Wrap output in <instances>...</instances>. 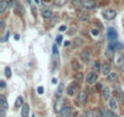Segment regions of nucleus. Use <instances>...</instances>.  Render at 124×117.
I'll return each mask as SVG.
<instances>
[{
	"instance_id": "1",
	"label": "nucleus",
	"mask_w": 124,
	"mask_h": 117,
	"mask_svg": "<svg viewBox=\"0 0 124 117\" xmlns=\"http://www.w3.org/2000/svg\"><path fill=\"white\" fill-rule=\"evenodd\" d=\"M102 16H103L106 20H113V18L117 16V12H116V10H113V9H107V10H103Z\"/></svg>"
},
{
	"instance_id": "2",
	"label": "nucleus",
	"mask_w": 124,
	"mask_h": 117,
	"mask_svg": "<svg viewBox=\"0 0 124 117\" xmlns=\"http://www.w3.org/2000/svg\"><path fill=\"white\" fill-rule=\"evenodd\" d=\"M71 112H72V109L71 106H62V109L60 110V116L61 117H71Z\"/></svg>"
},
{
	"instance_id": "3",
	"label": "nucleus",
	"mask_w": 124,
	"mask_h": 117,
	"mask_svg": "<svg viewBox=\"0 0 124 117\" xmlns=\"http://www.w3.org/2000/svg\"><path fill=\"white\" fill-rule=\"evenodd\" d=\"M97 72H90L89 75H88V77H86V83L88 84H94V83H96L97 82Z\"/></svg>"
},
{
	"instance_id": "4",
	"label": "nucleus",
	"mask_w": 124,
	"mask_h": 117,
	"mask_svg": "<svg viewBox=\"0 0 124 117\" xmlns=\"http://www.w3.org/2000/svg\"><path fill=\"white\" fill-rule=\"evenodd\" d=\"M77 90H78V83L73 82V83H71V84H70V87L67 88V95L73 96V95L77 93Z\"/></svg>"
},
{
	"instance_id": "5",
	"label": "nucleus",
	"mask_w": 124,
	"mask_h": 117,
	"mask_svg": "<svg viewBox=\"0 0 124 117\" xmlns=\"http://www.w3.org/2000/svg\"><path fill=\"white\" fill-rule=\"evenodd\" d=\"M80 58H82L83 61L88 62L90 58H91V50L90 49H84L82 51V54H80Z\"/></svg>"
},
{
	"instance_id": "6",
	"label": "nucleus",
	"mask_w": 124,
	"mask_h": 117,
	"mask_svg": "<svg viewBox=\"0 0 124 117\" xmlns=\"http://www.w3.org/2000/svg\"><path fill=\"white\" fill-rule=\"evenodd\" d=\"M0 102H1V117H4L5 116V111L8 110V101H6V99H5V96L4 95H0Z\"/></svg>"
},
{
	"instance_id": "7",
	"label": "nucleus",
	"mask_w": 124,
	"mask_h": 117,
	"mask_svg": "<svg viewBox=\"0 0 124 117\" xmlns=\"http://www.w3.org/2000/svg\"><path fill=\"white\" fill-rule=\"evenodd\" d=\"M117 37H118V34H117V32H116L113 28H108V29H107V38H108L109 42L117 40Z\"/></svg>"
},
{
	"instance_id": "8",
	"label": "nucleus",
	"mask_w": 124,
	"mask_h": 117,
	"mask_svg": "<svg viewBox=\"0 0 124 117\" xmlns=\"http://www.w3.org/2000/svg\"><path fill=\"white\" fill-rule=\"evenodd\" d=\"M108 104H109V107H111L112 111H117V109H118V100H117V98L111 96L109 100H108Z\"/></svg>"
},
{
	"instance_id": "9",
	"label": "nucleus",
	"mask_w": 124,
	"mask_h": 117,
	"mask_svg": "<svg viewBox=\"0 0 124 117\" xmlns=\"http://www.w3.org/2000/svg\"><path fill=\"white\" fill-rule=\"evenodd\" d=\"M114 62H116V65H117L118 67H122V66H123V64H124V56H123L120 52H118V54L114 56Z\"/></svg>"
},
{
	"instance_id": "10",
	"label": "nucleus",
	"mask_w": 124,
	"mask_h": 117,
	"mask_svg": "<svg viewBox=\"0 0 124 117\" xmlns=\"http://www.w3.org/2000/svg\"><path fill=\"white\" fill-rule=\"evenodd\" d=\"M82 6H83L84 9L90 10V9H94V8L96 6V4L93 1V0H83V1H82Z\"/></svg>"
},
{
	"instance_id": "11",
	"label": "nucleus",
	"mask_w": 124,
	"mask_h": 117,
	"mask_svg": "<svg viewBox=\"0 0 124 117\" xmlns=\"http://www.w3.org/2000/svg\"><path fill=\"white\" fill-rule=\"evenodd\" d=\"M113 88H114V92H116V94L118 95V99H119L122 102H124V93H123V90L120 89V87H119L118 84H116Z\"/></svg>"
},
{
	"instance_id": "12",
	"label": "nucleus",
	"mask_w": 124,
	"mask_h": 117,
	"mask_svg": "<svg viewBox=\"0 0 124 117\" xmlns=\"http://www.w3.org/2000/svg\"><path fill=\"white\" fill-rule=\"evenodd\" d=\"M101 72H102L103 76H108V75L111 73V65L107 64V62H105V64L101 66Z\"/></svg>"
},
{
	"instance_id": "13",
	"label": "nucleus",
	"mask_w": 124,
	"mask_h": 117,
	"mask_svg": "<svg viewBox=\"0 0 124 117\" xmlns=\"http://www.w3.org/2000/svg\"><path fill=\"white\" fill-rule=\"evenodd\" d=\"M41 15H43V17H44V18L50 20V18H51V16H52V11H51L49 8H44V9L41 10Z\"/></svg>"
},
{
	"instance_id": "14",
	"label": "nucleus",
	"mask_w": 124,
	"mask_h": 117,
	"mask_svg": "<svg viewBox=\"0 0 124 117\" xmlns=\"http://www.w3.org/2000/svg\"><path fill=\"white\" fill-rule=\"evenodd\" d=\"M102 98L105 100H109V98H111V88L106 87V88L102 89Z\"/></svg>"
},
{
	"instance_id": "15",
	"label": "nucleus",
	"mask_w": 124,
	"mask_h": 117,
	"mask_svg": "<svg viewBox=\"0 0 124 117\" xmlns=\"http://www.w3.org/2000/svg\"><path fill=\"white\" fill-rule=\"evenodd\" d=\"M21 115H22V117H28V116H29V105H28V104H24V105L22 106Z\"/></svg>"
},
{
	"instance_id": "16",
	"label": "nucleus",
	"mask_w": 124,
	"mask_h": 117,
	"mask_svg": "<svg viewBox=\"0 0 124 117\" xmlns=\"http://www.w3.org/2000/svg\"><path fill=\"white\" fill-rule=\"evenodd\" d=\"M8 8H9L8 1H6V0H1V3H0V12L4 14V12L8 10Z\"/></svg>"
},
{
	"instance_id": "17",
	"label": "nucleus",
	"mask_w": 124,
	"mask_h": 117,
	"mask_svg": "<svg viewBox=\"0 0 124 117\" xmlns=\"http://www.w3.org/2000/svg\"><path fill=\"white\" fill-rule=\"evenodd\" d=\"M71 65H72V68H73L74 71H78V70L80 68V64H79V61L77 60V58H73Z\"/></svg>"
},
{
	"instance_id": "18",
	"label": "nucleus",
	"mask_w": 124,
	"mask_h": 117,
	"mask_svg": "<svg viewBox=\"0 0 124 117\" xmlns=\"http://www.w3.org/2000/svg\"><path fill=\"white\" fill-rule=\"evenodd\" d=\"M109 49H112V50H114V49H117V50H122L124 46L122 45V44H119V43H114V44H109V46H108Z\"/></svg>"
},
{
	"instance_id": "19",
	"label": "nucleus",
	"mask_w": 124,
	"mask_h": 117,
	"mask_svg": "<svg viewBox=\"0 0 124 117\" xmlns=\"http://www.w3.org/2000/svg\"><path fill=\"white\" fill-rule=\"evenodd\" d=\"M86 100H88V98H86V93H85V92H80V94H79V101H80L82 104H85Z\"/></svg>"
},
{
	"instance_id": "20",
	"label": "nucleus",
	"mask_w": 124,
	"mask_h": 117,
	"mask_svg": "<svg viewBox=\"0 0 124 117\" xmlns=\"http://www.w3.org/2000/svg\"><path fill=\"white\" fill-rule=\"evenodd\" d=\"M23 105H24V104H23V98H22V96H18L17 100H16V102H15V107L18 109V107H21V106H23Z\"/></svg>"
},
{
	"instance_id": "21",
	"label": "nucleus",
	"mask_w": 124,
	"mask_h": 117,
	"mask_svg": "<svg viewBox=\"0 0 124 117\" xmlns=\"http://www.w3.org/2000/svg\"><path fill=\"white\" fill-rule=\"evenodd\" d=\"M117 78H118V76H117V73H114V72H111V73L107 76V79H108L109 82H114Z\"/></svg>"
},
{
	"instance_id": "22",
	"label": "nucleus",
	"mask_w": 124,
	"mask_h": 117,
	"mask_svg": "<svg viewBox=\"0 0 124 117\" xmlns=\"http://www.w3.org/2000/svg\"><path fill=\"white\" fill-rule=\"evenodd\" d=\"M105 55H106V57L107 58H109V60H112V58H114V56H113V51H112V49H107L106 50V52H105Z\"/></svg>"
},
{
	"instance_id": "23",
	"label": "nucleus",
	"mask_w": 124,
	"mask_h": 117,
	"mask_svg": "<svg viewBox=\"0 0 124 117\" xmlns=\"http://www.w3.org/2000/svg\"><path fill=\"white\" fill-rule=\"evenodd\" d=\"M63 88H65V87H63V84H62V83H60V84H58V88H57V92H56V94H57V96H58V98L61 96L62 92H63Z\"/></svg>"
},
{
	"instance_id": "24",
	"label": "nucleus",
	"mask_w": 124,
	"mask_h": 117,
	"mask_svg": "<svg viewBox=\"0 0 124 117\" xmlns=\"http://www.w3.org/2000/svg\"><path fill=\"white\" fill-rule=\"evenodd\" d=\"M100 70H101L100 64H99L97 61H95V62H94V65H93V71H94V72H99Z\"/></svg>"
},
{
	"instance_id": "25",
	"label": "nucleus",
	"mask_w": 124,
	"mask_h": 117,
	"mask_svg": "<svg viewBox=\"0 0 124 117\" xmlns=\"http://www.w3.org/2000/svg\"><path fill=\"white\" fill-rule=\"evenodd\" d=\"M67 3V0H55V5L56 6H63Z\"/></svg>"
},
{
	"instance_id": "26",
	"label": "nucleus",
	"mask_w": 124,
	"mask_h": 117,
	"mask_svg": "<svg viewBox=\"0 0 124 117\" xmlns=\"http://www.w3.org/2000/svg\"><path fill=\"white\" fill-rule=\"evenodd\" d=\"M11 75H12L11 68H10V67H6V68H5V76H6V78H11Z\"/></svg>"
},
{
	"instance_id": "27",
	"label": "nucleus",
	"mask_w": 124,
	"mask_h": 117,
	"mask_svg": "<svg viewBox=\"0 0 124 117\" xmlns=\"http://www.w3.org/2000/svg\"><path fill=\"white\" fill-rule=\"evenodd\" d=\"M107 117H118V116H117L112 110H108V111H107Z\"/></svg>"
},
{
	"instance_id": "28",
	"label": "nucleus",
	"mask_w": 124,
	"mask_h": 117,
	"mask_svg": "<svg viewBox=\"0 0 124 117\" xmlns=\"http://www.w3.org/2000/svg\"><path fill=\"white\" fill-rule=\"evenodd\" d=\"M62 39H63V38H62V35H57V38H56V44H61L62 43Z\"/></svg>"
},
{
	"instance_id": "29",
	"label": "nucleus",
	"mask_w": 124,
	"mask_h": 117,
	"mask_svg": "<svg viewBox=\"0 0 124 117\" xmlns=\"http://www.w3.org/2000/svg\"><path fill=\"white\" fill-rule=\"evenodd\" d=\"M0 29H1V31L5 29V21H4V20L0 21Z\"/></svg>"
},
{
	"instance_id": "30",
	"label": "nucleus",
	"mask_w": 124,
	"mask_h": 117,
	"mask_svg": "<svg viewBox=\"0 0 124 117\" xmlns=\"http://www.w3.org/2000/svg\"><path fill=\"white\" fill-rule=\"evenodd\" d=\"M76 78H77V81H78V82H79V83H80V82H82V81H83V75H82V73H78V75H77V77H76Z\"/></svg>"
},
{
	"instance_id": "31",
	"label": "nucleus",
	"mask_w": 124,
	"mask_h": 117,
	"mask_svg": "<svg viewBox=\"0 0 124 117\" xmlns=\"http://www.w3.org/2000/svg\"><path fill=\"white\" fill-rule=\"evenodd\" d=\"M80 44H82V40H79V39H76V40H74V48L79 46Z\"/></svg>"
},
{
	"instance_id": "32",
	"label": "nucleus",
	"mask_w": 124,
	"mask_h": 117,
	"mask_svg": "<svg viewBox=\"0 0 124 117\" xmlns=\"http://www.w3.org/2000/svg\"><path fill=\"white\" fill-rule=\"evenodd\" d=\"M37 92H38V94H43V93H44V89H43V87H38Z\"/></svg>"
},
{
	"instance_id": "33",
	"label": "nucleus",
	"mask_w": 124,
	"mask_h": 117,
	"mask_svg": "<svg viewBox=\"0 0 124 117\" xmlns=\"http://www.w3.org/2000/svg\"><path fill=\"white\" fill-rule=\"evenodd\" d=\"M80 20H82V21H88V16H85V15H80Z\"/></svg>"
},
{
	"instance_id": "34",
	"label": "nucleus",
	"mask_w": 124,
	"mask_h": 117,
	"mask_svg": "<svg viewBox=\"0 0 124 117\" xmlns=\"http://www.w3.org/2000/svg\"><path fill=\"white\" fill-rule=\"evenodd\" d=\"M52 52H54V55H57V48H56V45L52 46Z\"/></svg>"
},
{
	"instance_id": "35",
	"label": "nucleus",
	"mask_w": 124,
	"mask_h": 117,
	"mask_svg": "<svg viewBox=\"0 0 124 117\" xmlns=\"http://www.w3.org/2000/svg\"><path fill=\"white\" fill-rule=\"evenodd\" d=\"M91 34H93V35H97V34H99V31H97V29H93V31H91Z\"/></svg>"
},
{
	"instance_id": "36",
	"label": "nucleus",
	"mask_w": 124,
	"mask_h": 117,
	"mask_svg": "<svg viewBox=\"0 0 124 117\" xmlns=\"http://www.w3.org/2000/svg\"><path fill=\"white\" fill-rule=\"evenodd\" d=\"M6 1H8V4H9V8H11L12 4H14V0H6Z\"/></svg>"
},
{
	"instance_id": "37",
	"label": "nucleus",
	"mask_w": 124,
	"mask_h": 117,
	"mask_svg": "<svg viewBox=\"0 0 124 117\" xmlns=\"http://www.w3.org/2000/svg\"><path fill=\"white\" fill-rule=\"evenodd\" d=\"M56 21H57V17L55 16V17H52V21H51V23H50V25H51V26H54V23H55Z\"/></svg>"
},
{
	"instance_id": "38",
	"label": "nucleus",
	"mask_w": 124,
	"mask_h": 117,
	"mask_svg": "<svg viewBox=\"0 0 124 117\" xmlns=\"http://www.w3.org/2000/svg\"><path fill=\"white\" fill-rule=\"evenodd\" d=\"M66 29H67V28H66V26H61V27H60V31H61V32H65Z\"/></svg>"
},
{
	"instance_id": "39",
	"label": "nucleus",
	"mask_w": 124,
	"mask_h": 117,
	"mask_svg": "<svg viewBox=\"0 0 124 117\" xmlns=\"http://www.w3.org/2000/svg\"><path fill=\"white\" fill-rule=\"evenodd\" d=\"M86 117H94V115H93V112H91V111H89V112H86Z\"/></svg>"
},
{
	"instance_id": "40",
	"label": "nucleus",
	"mask_w": 124,
	"mask_h": 117,
	"mask_svg": "<svg viewBox=\"0 0 124 117\" xmlns=\"http://www.w3.org/2000/svg\"><path fill=\"white\" fill-rule=\"evenodd\" d=\"M96 90H97V92L101 90V84H100V83H97V85H96Z\"/></svg>"
},
{
	"instance_id": "41",
	"label": "nucleus",
	"mask_w": 124,
	"mask_h": 117,
	"mask_svg": "<svg viewBox=\"0 0 124 117\" xmlns=\"http://www.w3.org/2000/svg\"><path fill=\"white\" fill-rule=\"evenodd\" d=\"M0 85H1V88H5V85H6V84H5V82H4V81H1V82H0Z\"/></svg>"
},
{
	"instance_id": "42",
	"label": "nucleus",
	"mask_w": 124,
	"mask_h": 117,
	"mask_svg": "<svg viewBox=\"0 0 124 117\" xmlns=\"http://www.w3.org/2000/svg\"><path fill=\"white\" fill-rule=\"evenodd\" d=\"M15 39L18 40V39H20V35H18V34H15Z\"/></svg>"
},
{
	"instance_id": "43",
	"label": "nucleus",
	"mask_w": 124,
	"mask_h": 117,
	"mask_svg": "<svg viewBox=\"0 0 124 117\" xmlns=\"http://www.w3.org/2000/svg\"><path fill=\"white\" fill-rule=\"evenodd\" d=\"M70 44H71L70 42H66V43H65V46H70Z\"/></svg>"
},
{
	"instance_id": "44",
	"label": "nucleus",
	"mask_w": 124,
	"mask_h": 117,
	"mask_svg": "<svg viewBox=\"0 0 124 117\" xmlns=\"http://www.w3.org/2000/svg\"><path fill=\"white\" fill-rule=\"evenodd\" d=\"M52 83H54V84H56V83H57V79H56V78H54V79H52Z\"/></svg>"
},
{
	"instance_id": "45",
	"label": "nucleus",
	"mask_w": 124,
	"mask_h": 117,
	"mask_svg": "<svg viewBox=\"0 0 124 117\" xmlns=\"http://www.w3.org/2000/svg\"><path fill=\"white\" fill-rule=\"evenodd\" d=\"M96 117H103V116H102V115H101V113H100V112H99V113H97V115H96Z\"/></svg>"
},
{
	"instance_id": "46",
	"label": "nucleus",
	"mask_w": 124,
	"mask_h": 117,
	"mask_svg": "<svg viewBox=\"0 0 124 117\" xmlns=\"http://www.w3.org/2000/svg\"><path fill=\"white\" fill-rule=\"evenodd\" d=\"M77 115H78V113H73V115H72V117H77Z\"/></svg>"
},
{
	"instance_id": "47",
	"label": "nucleus",
	"mask_w": 124,
	"mask_h": 117,
	"mask_svg": "<svg viewBox=\"0 0 124 117\" xmlns=\"http://www.w3.org/2000/svg\"><path fill=\"white\" fill-rule=\"evenodd\" d=\"M34 1H35V3H38V4H39V3H40V0H34Z\"/></svg>"
},
{
	"instance_id": "48",
	"label": "nucleus",
	"mask_w": 124,
	"mask_h": 117,
	"mask_svg": "<svg viewBox=\"0 0 124 117\" xmlns=\"http://www.w3.org/2000/svg\"><path fill=\"white\" fill-rule=\"evenodd\" d=\"M27 1H28V3H31V0H27Z\"/></svg>"
}]
</instances>
